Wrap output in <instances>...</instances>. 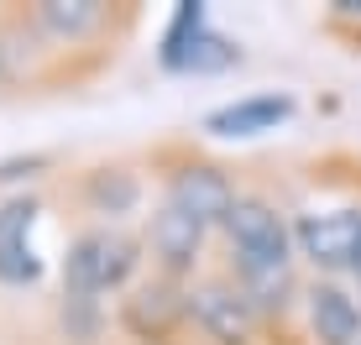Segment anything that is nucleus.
I'll return each instance as SVG.
<instances>
[{
    "mask_svg": "<svg viewBox=\"0 0 361 345\" xmlns=\"http://www.w3.org/2000/svg\"><path fill=\"white\" fill-rule=\"evenodd\" d=\"M136 246L121 230H84L63 256V319H79L73 335H90L99 319V299L126 288L136 272Z\"/></svg>",
    "mask_w": 361,
    "mask_h": 345,
    "instance_id": "nucleus-1",
    "label": "nucleus"
},
{
    "mask_svg": "<svg viewBox=\"0 0 361 345\" xmlns=\"http://www.w3.org/2000/svg\"><path fill=\"white\" fill-rule=\"evenodd\" d=\"M226 241H231V262L235 277L241 272H278V267H293V230L283 220V209L262 199V194H241L226 215Z\"/></svg>",
    "mask_w": 361,
    "mask_h": 345,
    "instance_id": "nucleus-2",
    "label": "nucleus"
},
{
    "mask_svg": "<svg viewBox=\"0 0 361 345\" xmlns=\"http://www.w3.org/2000/svg\"><path fill=\"white\" fill-rule=\"evenodd\" d=\"M157 58H163V68H173V73H226V68L241 63V47L209 27L199 0H183V6L173 11L168 32H163V53Z\"/></svg>",
    "mask_w": 361,
    "mask_h": 345,
    "instance_id": "nucleus-3",
    "label": "nucleus"
},
{
    "mask_svg": "<svg viewBox=\"0 0 361 345\" xmlns=\"http://www.w3.org/2000/svg\"><path fill=\"white\" fill-rule=\"evenodd\" d=\"M189 319L209 345H252L257 325H262L241 282H199L189 293Z\"/></svg>",
    "mask_w": 361,
    "mask_h": 345,
    "instance_id": "nucleus-4",
    "label": "nucleus"
},
{
    "mask_svg": "<svg viewBox=\"0 0 361 345\" xmlns=\"http://www.w3.org/2000/svg\"><path fill=\"white\" fill-rule=\"evenodd\" d=\"M293 241L319 272H345V267L361 262V209H319V215H304Z\"/></svg>",
    "mask_w": 361,
    "mask_h": 345,
    "instance_id": "nucleus-5",
    "label": "nucleus"
},
{
    "mask_svg": "<svg viewBox=\"0 0 361 345\" xmlns=\"http://www.w3.org/2000/svg\"><path fill=\"white\" fill-rule=\"evenodd\" d=\"M235 199H241L235 183L226 178V168H215V163H183V168L168 172V199L163 204L183 209V215L199 220L204 230L226 225V215H231Z\"/></svg>",
    "mask_w": 361,
    "mask_h": 345,
    "instance_id": "nucleus-6",
    "label": "nucleus"
},
{
    "mask_svg": "<svg viewBox=\"0 0 361 345\" xmlns=\"http://www.w3.org/2000/svg\"><path fill=\"white\" fill-rule=\"evenodd\" d=\"M183 319H189V293H178V282H168V277H152L142 288H131V299L121 303V325L147 345L152 340L163 345Z\"/></svg>",
    "mask_w": 361,
    "mask_h": 345,
    "instance_id": "nucleus-7",
    "label": "nucleus"
},
{
    "mask_svg": "<svg viewBox=\"0 0 361 345\" xmlns=\"http://www.w3.org/2000/svg\"><path fill=\"white\" fill-rule=\"evenodd\" d=\"M204 236H209V230L199 225V220H189L183 209L163 204V209L152 215V225H147V251H152L157 272H163L168 282H178V277H189L194 267H199Z\"/></svg>",
    "mask_w": 361,
    "mask_h": 345,
    "instance_id": "nucleus-8",
    "label": "nucleus"
},
{
    "mask_svg": "<svg viewBox=\"0 0 361 345\" xmlns=\"http://www.w3.org/2000/svg\"><path fill=\"white\" fill-rule=\"evenodd\" d=\"M32 225H37V199H6L0 204V282L21 288V282H37L42 262L32 251Z\"/></svg>",
    "mask_w": 361,
    "mask_h": 345,
    "instance_id": "nucleus-9",
    "label": "nucleus"
},
{
    "mask_svg": "<svg viewBox=\"0 0 361 345\" xmlns=\"http://www.w3.org/2000/svg\"><path fill=\"white\" fill-rule=\"evenodd\" d=\"M288 115H293L288 94H246V100H235V105L209 110L204 131L209 137H262V131H278Z\"/></svg>",
    "mask_w": 361,
    "mask_h": 345,
    "instance_id": "nucleus-10",
    "label": "nucleus"
},
{
    "mask_svg": "<svg viewBox=\"0 0 361 345\" xmlns=\"http://www.w3.org/2000/svg\"><path fill=\"white\" fill-rule=\"evenodd\" d=\"M309 325H314L319 345H361V309L335 282H314L309 288Z\"/></svg>",
    "mask_w": 361,
    "mask_h": 345,
    "instance_id": "nucleus-11",
    "label": "nucleus"
},
{
    "mask_svg": "<svg viewBox=\"0 0 361 345\" xmlns=\"http://www.w3.org/2000/svg\"><path fill=\"white\" fill-rule=\"evenodd\" d=\"M110 21L105 6H94V0H42V6L32 11V27L58 37V42H79V37H94L99 27Z\"/></svg>",
    "mask_w": 361,
    "mask_h": 345,
    "instance_id": "nucleus-12",
    "label": "nucleus"
},
{
    "mask_svg": "<svg viewBox=\"0 0 361 345\" xmlns=\"http://www.w3.org/2000/svg\"><path fill=\"white\" fill-rule=\"evenodd\" d=\"M90 199L99 209H110V215H126V209L136 204V183H131V172H94L90 178Z\"/></svg>",
    "mask_w": 361,
    "mask_h": 345,
    "instance_id": "nucleus-13",
    "label": "nucleus"
},
{
    "mask_svg": "<svg viewBox=\"0 0 361 345\" xmlns=\"http://www.w3.org/2000/svg\"><path fill=\"white\" fill-rule=\"evenodd\" d=\"M335 16H345V21H361V0H335Z\"/></svg>",
    "mask_w": 361,
    "mask_h": 345,
    "instance_id": "nucleus-14",
    "label": "nucleus"
},
{
    "mask_svg": "<svg viewBox=\"0 0 361 345\" xmlns=\"http://www.w3.org/2000/svg\"><path fill=\"white\" fill-rule=\"evenodd\" d=\"M356 277H361V262H356Z\"/></svg>",
    "mask_w": 361,
    "mask_h": 345,
    "instance_id": "nucleus-15",
    "label": "nucleus"
}]
</instances>
